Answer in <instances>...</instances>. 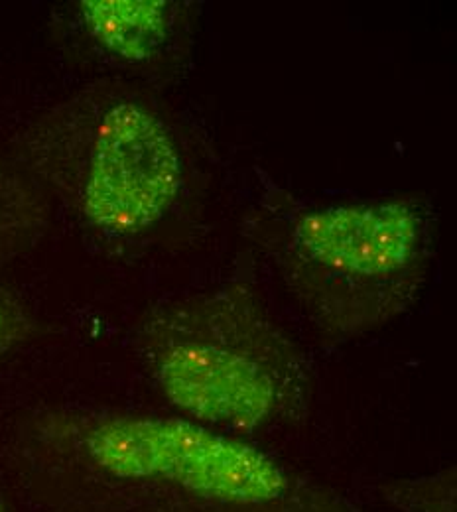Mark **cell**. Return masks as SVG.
Instances as JSON below:
<instances>
[{"mask_svg": "<svg viewBox=\"0 0 457 512\" xmlns=\"http://www.w3.org/2000/svg\"><path fill=\"white\" fill-rule=\"evenodd\" d=\"M136 345L160 394L201 426L243 438L308 414V361L249 286L227 284L154 308Z\"/></svg>", "mask_w": 457, "mask_h": 512, "instance_id": "1", "label": "cell"}, {"mask_svg": "<svg viewBox=\"0 0 457 512\" xmlns=\"http://www.w3.org/2000/svg\"><path fill=\"white\" fill-rule=\"evenodd\" d=\"M44 442L107 487L201 512H369L296 473L245 438L188 418L89 414L54 418Z\"/></svg>", "mask_w": 457, "mask_h": 512, "instance_id": "2", "label": "cell"}, {"mask_svg": "<svg viewBox=\"0 0 457 512\" xmlns=\"http://www.w3.org/2000/svg\"><path fill=\"white\" fill-rule=\"evenodd\" d=\"M276 268L314 325L347 341L412 308L432 255L414 199L335 203L286 213L270 237Z\"/></svg>", "mask_w": 457, "mask_h": 512, "instance_id": "3", "label": "cell"}, {"mask_svg": "<svg viewBox=\"0 0 457 512\" xmlns=\"http://www.w3.org/2000/svg\"><path fill=\"white\" fill-rule=\"evenodd\" d=\"M28 152L38 174L113 237L156 227L184 188L172 130L129 95L93 93L67 103L36 127Z\"/></svg>", "mask_w": 457, "mask_h": 512, "instance_id": "4", "label": "cell"}, {"mask_svg": "<svg viewBox=\"0 0 457 512\" xmlns=\"http://www.w3.org/2000/svg\"><path fill=\"white\" fill-rule=\"evenodd\" d=\"M79 16L105 52L129 64L154 58L172 28L166 0H81Z\"/></svg>", "mask_w": 457, "mask_h": 512, "instance_id": "5", "label": "cell"}, {"mask_svg": "<svg viewBox=\"0 0 457 512\" xmlns=\"http://www.w3.org/2000/svg\"><path fill=\"white\" fill-rule=\"evenodd\" d=\"M381 495L400 512H457L456 467L428 477L389 481Z\"/></svg>", "mask_w": 457, "mask_h": 512, "instance_id": "6", "label": "cell"}, {"mask_svg": "<svg viewBox=\"0 0 457 512\" xmlns=\"http://www.w3.org/2000/svg\"><path fill=\"white\" fill-rule=\"evenodd\" d=\"M32 331V320L24 308L4 290H0V359L22 343Z\"/></svg>", "mask_w": 457, "mask_h": 512, "instance_id": "7", "label": "cell"}, {"mask_svg": "<svg viewBox=\"0 0 457 512\" xmlns=\"http://www.w3.org/2000/svg\"><path fill=\"white\" fill-rule=\"evenodd\" d=\"M0 512H10L8 509H6V505L0 501Z\"/></svg>", "mask_w": 457, "mask_h": 512, "instance_id": "8", "label": "cell"}]
</instances>
